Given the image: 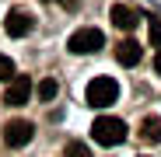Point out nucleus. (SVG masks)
<instances>
[{
  "label": "nucleus",
  "mask_w": 161,
  "mask_h": 157,
  "mask_svg": "<svg viewBox=\"0 0 161 157\" xmlns=\"http://www.w3.org/2000/svg\"><path fill=\"white\" fill-rule=\"evenodd\" d=\"M147 35H151V45L161 49V21L158 18H147Z\"/></svg>",
  "instance_id": "obj_12"
},
{
  "label": "nucleus",
  "mask_w": 161,
  "mask_h": 157,
  "mask_svg": "<svg viewBox=\"0 0 161 157\" xmlns=\"http://www.w3.org/2000/svg\"><path fill=\"white\" fill-rule=\"evenodd\" d=\"M35 28V18L28 14V11H11L7 18H4V32L11 35V39H25Z\"/></svg>",
  "instance_id": "obj_6"
},
{
  "label": "nucleus",
  "mask_w": 161,
  "mask_h": 157,
  "mask_svg": "<svg viewBox=\"0 0 161 157\" xmlns=\"http://www.w3.org/2000/svg\"><path fill=\"white\" fill-rule=\"evenodd\" d=\"M91 136H95V143H102V147H119V143L130 136V129H126V122L116 119V115H98V119L91 122Z\"/></svg>",
  "instance_id": "obj_1"
},
{
  "label": "nucleus",
  "mask_w": 161,
  "mask_h": 157,
  "mask_svg": "<svg viewBox=\"0 0 161 157\" xmlns=\"http://www.w3.org/2000/svg\"><path fill=\"white\" fill-rule=\"evenodd\" d=\"M109 18H112V24H116L119 32H133V28H137V21H140V14L130 11L126 4H116V7L109 11Z\"/></svg>",
  "instance_id": "obj_8"
},
{
  "label": "nucleus",
  "mask_w": 161,
  "mask_h": 157,
  "mask_svg": "<svg viewBox=\"0 0 161 157\" xmlns=\"http://www.w3.org/2000/svg\"><path fill=\"white\" fill-rule=\"evenodd\" d=\"M32 136H35V126H32L28 119H11V122L4 126V143H7V147H28Z\"/></svg>",
  "instance_id": "obj_4"
},
{
  "label": "nucleus",
  "mask_w": 161,
  "mask_h": 157,
  "mask_svg": "<svg viewBox=\"0 0 161 157\" xmlns=\"http://www.w3.org/2000/svg\"><path fill=\"white\" fill-rule=\"evenodd\" d=\"M28 98H32V81L28 77H11L7 81V91H4V101L11 105V108H21V105H28Z\"/></svg>",
  "instance_id": "obj_5"
},
{
  "label": "nucleus",
  "mask_w": 161,
  "mask_h": 157,
  "mask_svg": "<svg viewBox=\"0 0 161 157\" xmlns=\"http://www.w3.org/2000/svg\"><path fill=\"white\" fill-rule=\"evenodd\" d=\"M102 45H105V35L98 28H77L70 35V42H67V49L74 52V56H91V52H98Z\"/></svg>",
  "instance_id": "obj_3"
},
{
  "label": "nucleus",
  "mask_w": 161,
  "mask_h": 157,
  "mask_svg": "<svg viewBox=\"0 0 161 157\" xmlns=\"http://www.w3.org/2000/svg\"><path fill=\"white\" fill-rule=\"evenodd\" d=\"M154 70H158V73H161V52H158V60H154Z\"/></svg>",
  "instance_id": "obj_14"
},
{
  "label": "nucleus",
  "mask_w": 161,
  "mask_h": 157,
  "mask_svg": "<svg viewBox=\"0 0 161 157\" xmlns=\"http://www.w3.org/2000/svg\"><path fill=\"white\" fill-rule=\"evenodd\" d=\"M116 98H119V84L112 77H95L88 84V105L91 108H109Z\"/></svg>",
  "instance_id": "obj_2"
},
{
  "label": "nucleus",
  "mask_w": 161,
  "mask_h": 157,
  "mask_svg": "<svg viewBox=\"0 0 161 157\" xmlns=\"http://www.w3.org/2000/svg\"><path fill=\"white\" fill-rule=\"evenodd\" d=\"M42 101H53V98H56L60 94V84H56V77H46V81H39V87H32Z\"/></svg>",
  "instance_id": "obj_10"
},
{
  "label": "nucleus",
  "mask_w": 161,
  "mask_h": 157,
  "mask_svg": "<svg viewBox=\"0 0 161 157\" xmlns=\"http://www.w3.org/2000/svg\"><path fill=\"white\" fill-rule=\"evenodd\" d=\"M11 77H14V60H11V56H0V81L7 84Z\"/></svg>",
  "instance_id": "obj_13"
},
{
  "label": "nucleus",
  "mask_w": 161,
  "mask_h": 157,
  "mask_svg": "<svg viewBox=\"0 0 161 157\" xmlns=\"http://www.w3.org/2000/svg\"><path fill=\"white\" fill-rule=\"evenodd\" d=\"M140 140L144 143H161V119L158 115H147L140 122Z\"/></svg>",
  "instance_id": "obj_9"
},
{
  "label": "nucleus",
  "mask_w": 161,
  "mask_h": 157,
  "mask_svg": "<svg viewBox=\"0 0 161 157\" xmlns=\"http://www.w3.org/2000/svg\"><path fill=\"white\" fill-rule=\"evenodd\" d=\"M140 56H144V45L133 42V39H123V42L116 45V60H119V66H137Z\"/></svg>",
  "instance_id": "obj_7"
},
{
  "label": "nucleus",
  "mask_w": 161,
  "mask_h": 157,
  "mask_svg": "<svg viewBox=\"0 0 161 157\" xmlns=\"http://www.w3.org/2000/svg\"><path fill=\"white\" fill-rule=\"evenodd\" d=\"M63 157H91V150H88V143H84V140H74V143H67Z\"/></svg>",
  "instance_id": "obj_11"
}]
</instances>
